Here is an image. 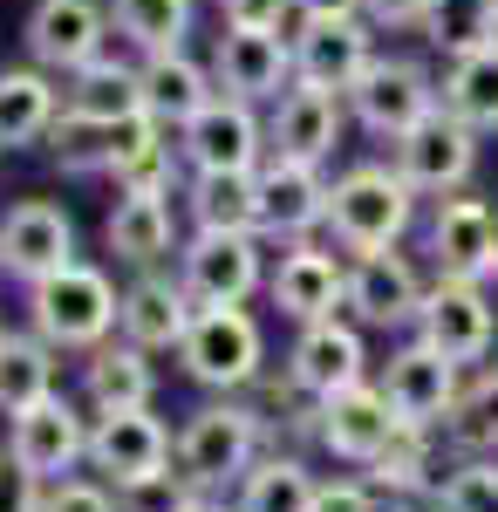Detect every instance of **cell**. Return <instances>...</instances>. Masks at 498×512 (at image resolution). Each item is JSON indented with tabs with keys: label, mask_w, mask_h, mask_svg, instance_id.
Listing matches in <instances>:
<instances>
[{
	"label": "cell",
	"mask_w": 498,
	"mask_h": 512,
	"mask_svg": "<svg viewBox=\"0 0 498 512\" xmlns=\"http://www.w3.org/2000/svg\"><path fill=\"white\" fill-rule=\"evenodd\" d=\"M417 185L396 171V164H348L328 192V226L342 239L348 253H383L396 239L410 233L417 219Z\"/></svg>",
	"instance_id": "obj_1"
},
{
	"label": "cell",
	"mask_w": 498,
	"mask_h": 512,
	"mask_svg": "<svg viewBox=\"0 0 498 512\" xmlns=\"http://www.w3.org/2000/svg\"><path fill=\"white\" fill-rule=\"evenodd\" d=\"M116 315H123V294L89 260H69L62 274L28 287V321H35L41 342H55V349H96V342H110Z\"/></svg>",
	"instance_id": "obj_2"
},
{
	"label": "cell",
	"mask_w": 498,
	"mask_h": 512,
	"mask_svg": "<svg viewBox=\"0 0 498 512\" xmlns=\"http://www.w3.org/2000/svg\"><path fill=\"white\" fill-rule=\"evenodd\" d=\"M178 355H185V376L205 390H246L260 383L267 342H260V321L246 315V301H219V308H198Z\"/></svg>",
	"instance_id": "obj_3"
},
{
	"label": "cell",
	"mask_w": 498,
	"mask_h": 512,
	"mask_svg": "<svg viewBox=\"0 0 498 512\" xmlns=\"http://www.w3.org/2000/svg\"><path fill=\"white\" fill-rule=\"evenodd\" d=\"M253 451H260V417L246 403H205L192 424L178 431V472L192 478L198 492L212 485H232V478L253 472Z\"/></svg>",
	"instance_id": "obj_4"
},
{
	"label": "cell",
	"mask_w": 498,
	"mask_h": 512,
	"mask_svg": "<svg viewBox=\"0 0 498 512\" xmlns=\"http://www.w3.org/2000/svg\"><path fill=\"white\" fill-rule=\"evenodd\" d=\"M389 151H396V171H403L423 198H451L464 178L478 171V130L437 103L423 123H410L403 137H389Z\"/></svg>",
	"instance_id": "obj_5"
},
{
	"label": "cell",
	"mask_w": 498,
	"mask_h": 512,
	"mask_svg": "<svg viewBox=\"0 0 498 512\" xmlns=\"http://www.w3.org/2000/svg\"><path fill=\"white\" fill-rule=\"evenodd\" d=\"M430 110H437V76L410 55H376L362 69V82L348 89V117L362 130H376V137H403Z\"/></svg>",
	"instance_id": "obj_6"
},
{
	"label": "cell",
	"mask_w": 498,
	"mask_h": 512,
	"mask_svg": "<svg viewBox=\"0 0 498 512\" xmlns=\"http://www.w3.org/2000/svg\"><path fill=\"white\" fill-rule=\"evenodd\" d=\"M369 62H376V28L362 14H301L294 21V82L348 96Z\"/></svg>",
	"instance_id": "obj_7"
},
{
	"label": "cell",
	"mask_w": 498,
	"mask_h": 512,
	"mask_svg": "<svg viewBox=\"0 0 498 512\" xmlns=\"http://www.w3.org/2000/svg\"><path fill=\"white\" fill-rule=\"evenodd\" d=\"M178 151H185L192 171H260L273 144H267V123L253 117V103L219 89V96L178 130Z\"/></svg>",
	"instance_id": "obj_8"
},
{
	"label": "cell",
	"mask_w": 498,
	"mask_h": 512,
	"mask_svg": "<svg viewBox=\"0 0 498 512\" xmlns=\"http://www.w3.org/2000/svg\"><path fill=\"white\" fill-rule=\"evenodd\" d=\"M21 41H28V62L35 69L76 76L82 62H96L103 41H110V7L103 0H35Z\"/></svg>",
	"instance_id": "obj_9"
},
{
	"label": "cell",
	"mask_w": 498,
	"mask_h": 512,
	"mask_svg": "<svg viewBox=\"0 0 498 512\" xmlns=\"http://www.w3.org/2000/svg\"><path fill=\"white\" fill-rule=\"evenodd\" d=\"M7 458H14V472H28L35 485H62V472H76L82 458H89V424L76 417L69 396H41L35 410L14 417Z\"/></svg>",
	"instance_id": "obj_10"
},
{
	"label": "cell",
	"mask_w": 498,
	"mask_h": 512,
	"mask_svg": "<svg viewBox=\"0 0 498 512\" xmlns=\"http://www.w3.org/2000/svg\"><path fill=\"white\" fill-rule=\"evenodd\" d=\"M212 76L226 96L280 103L294 89V35L287 28H226L212 48Z\"/></svg>",
	"instance_id": "obj_11"
},
{
	"label": "cell",
	"mask_w": 498,
	"mask_h": 512,
	"mask_svg": "<svg viewBox=\"0 0 498 512\" xmlns=\"http://www.w3.org/2000/svg\"><path fill=\"white\" fill-rule=\"evenodd\" d=\"M492 335H498V315L492 301H485V287L478 280H444L423 294V315H417V342H430L437 355H451V362H485L492 355Z\"/></svg>",
	"instance_id": "obj_12"
},
{
	"label": "cell",
	"mask_w": 498,
	"mask_h": 512,
	"mask_svg": "<svg viewBox=\"0 0 498 512\" xmlns=\"http://www.w3.org/2000/svg\"><path fill=\"white\" fill-rule=\"evenodd\" d=\"M76 260V219L55 205V198H21V205H7V219H0V267L14 280H48L62 274Z\"/></svg>",
	"instance_id": "obj_13"
},
{
	"label": "cell",
	"mask_w": 498,
	"mask_h": 512,
	"mask_svg": "<svg viewBox=\"0 0 498 512\" xmlns=\"http://www.w3.org/2000/svg\"><path fill=\"white\" fill-rule=\"evenodd\" d=\"M178 280L192 287L198 308L246 301L267 280V267H260V233H192L178 246Z\"/></svg>",
	"instance_id": "obj_14"
},
{
	"label": "cell",
	"mask_w": 498,
	"mask_h": 512,
	"mask_svg": "<svg viewBox=\"0 0 498 512\" xmlns=\"http://www.w3.org/2000/svg\"><path fill=\"white\" fill-rule=\"evenodd\" d=\"M396 431H403V417L376 383H348V390L321 396V410H314V437L348 465H376Z\"/></svg>",
	"instance_id": "obj_15"
},
{
	"label": "cell",
	"mask_w": 498,
	"mask_h": 512,
	"mask_svg": "<svg viewBox=\"0 0 498 512\" xmlns=\"http://www.w3.org/2000/svg\"><path fill=\"white\" fill-rule=\"evenodd\" d=\"M430 260L444 280H485L498 274V212L485 198H437L430 212Z\"/></svg>",
	"instance_id": "obj_16"
},
{
	"label": "cell",
	"mask_w": 498,
	"mask_h": 512,
	"mask_svg": "<svg viewBox=\"0 0 498 512\" xmlns=\"http://www.w3.org/2000/svg\"><path fill=\"white\" fill-rule=\"evenodd\" d=\"M328 178H321V164L307 158H280L273 151L260 164V233L273 239H307L314 226H328Z\"/></svg>",
	"instance_id": "obj_17"
},
{
	"label": "cell",
	"mask_w": 498,
	"mask_h": 512,
	"mask_svg": "<svg viewBox=\"0 0 498 512\" xmlns=\"http://www.w3.org/2000/svg\"><path fill=\"white\" fill-rule=\"evenodd\" d=\"M342 123H348V96H342V89H314V82H294V89L273 103L267 144L280 151V158L328 164V158H335V144H342Z\"/></svg>",
	"instance_id": "obj_18"
},
{
	"label": "cell",
	"mask_w": 498,
	"mask_h": 512,
	"mask_svg": "<svg viewBox=\"0 0 498 512\" xmlns=\"http://www.w3.org/2000/svg\"><path fill=\"white\" fill-rule=\"evenodd\" d=\"M423 294L430 287L417 280V267L396 246L355 253V267H348V308H355V321H369V328H410L423 315Z\"/></svg>",
	"instance_id": "obj_19"
},
{
	"label": "cell",
	"mask_w": 498,
	"mask_h": 512,
	"mask_svg": "<svg viewBox=\"0 0 498 512\" xmlns=\"http://www.w3.org/2000/svg\"><path fill=\"white\" fill-rule=\"evenodd\" d=\"M267 294H273V308H280L287 321H328L335 308H348V267L335 260V253L294 239V246L280 253V267H273Z\"/></svg>",
	"instance_id": "obj_20"
},
{
	"label": "cell",
	"mask_w": 498,
	"mask_h": 512,
	"mask_svg": "<svg viewBox=\"0 0 498 512\" xmlns=\"http://www.w3.org/2000/svg\"><path fill=\"white\" fill-rule=\"evenodd\" d=\"M198 321V301L192 287L178 274H144L123 287V315H116V328H123V342H137V349H185V335H192Z\"/></svg>",
	"instance_id": "obj_21"
},
{
	"label": "cell",
	"mask_w": 498,
	"mask_h": 512,
	"mask_svg": "<svg viewBox=\"0 0 498 512\" xmlns=\"http://www.w3.org/2000/svg\"><path fill=\"white\" fill-rule=\"evenodd\" d=\"M89 465L110 478V485L164 472V465H171V431L157 424L151 410H103L96 431H89Z\"/></svg>",
	"instance_id": "obj_22"
},
{
	"label": "cell",
	"mask_w": 498,
	"mask_h": 512,
	"mask_svg": "<svg viewBox=\"0 0 498 512\" xmlns=\"http://www.w3.org/2000/svg\"><path fill=\"white\" fill-rule=\"evenodd\" d=\"M383 396L396 403L403 424H444L451 403H458V362L437 355L430 342H410V349L389 355V376H383Z\"/></svg>",
	"instance_id": "obj_23"
},
{
	"label": "cell",
	"mask_w": 498,
	"mask_h": 512,
	"mask_svg": "<svg viewBox=\"0 0 498 512\" xmlns=\"http://www.w3.org/2000/svg\"><path fill=\"white\" fill-rule=\"evenodd\" d=\"M362 369H369V349H362V335L348 328V321H301V342L287 355V376L301 383L314 403L321 396L348 390V383H362Z\"/></svg>",
	"instance_id": "obj_24"
},
{
	"label": "cell",
	"mask_w": 498,
	"mask_h": 512,
	"mask_svg": "<svg viewBox=\"0 0 498 512\" xmlns=\"http://www.w3.org/2000/svg\"><path fill=\"white\" fill-rule=\"evenodd\" d=\"M178 158H185V151L171 144V130H164L151 110L110 123V178H116V192H171Z\"/></svg>",
	"instance_id": "obj_25"
},
{
	"label": "cell",
	"mask_w": 498,
	"mask_h": 512,
	"mask_svg": "<svg viewBox=\"0 0 498 512\" xmlns=\"http://www.w3.org/2000/svg\"><path fill=\"white\" fill-rule=\"evenodd\" d=\"M110 253L123 267H157L164 253H178V212H171V192H123L110 212Z\"/></svg>",
	"instance_id": "obj_26"
},
{
	"label": "cell",
	"mask_w": 498,
	"mask_h": 512,
	"mask_svg": "<svg viewBox=\"0 0 498 512\" xmlns=\"http://www.w3.org/2000/svg\"><path fill=\"white\" fill-rule=\"evenodd\" d=\"M82 390L96 403V417L103 410H151V396H157L151 349H137V342H96L89 362H82Z\"/></svg>",
	"instance_id": "obj_27"
},
{
	"label": "cell",
	"mask_w": 498,
	"mask_h": 512,
	"mask_svg": "<svg viewBox=\"0 0 498 512\" xmlns=\"http://www.w3.org/2000/svg\"><path fill=\"white\" fill-rule=\"evenodd\" d=\"M137 69H144V110H151L164 130H185V123L219 96L212 89V69H198L185 48H171V55H137Z\"/></svg>",
	"instance_id": "obj_28"
},
{
	"label": "cell",
	"mask_w": 498,
	"mask_h": 512,
	"mask_svg": "<svg viewBox=\"0 0 498 512\" xmlns=\"http://www.w3.org/2000/svg\"><path fill=\"white\" fill-rule=\"evenodd\" d=\"M185 212L198 233H260V171H192Z\"/></svg>",
	"instance_id": "obj_29"
},
{
	"label": "cell",
	"mask_w": 498,
	"mask_h": 512,
	"mask_svg": "<svg viewBox=\"0 0 498 512\" xmlns=\"http://www.w3.org/2000/svg\"><path fill=\"white\" fill-rule=\"evenodd\" d=\"M62 117V89L48 69H0V151H21V144H41Z\"/></svg>",
	"instance_id": "obj_30"
},
{
	"label": "cell",
	"mask_w": 498,
	"mask_h": 512,
	"mask_svg": "<svg viewBox=\"0 0 498 512\" xmlns=\"http://www.w3.org/2000/svg\"><path fill=\"white\" fill-rule=\"evenodd\" d=\"M62 103L82 110V117L96 123H123L144 110V69L137 62H116V55H96V62H82L69 89H62Z\"/></svg>",
	"instance_id": "obj_31"
},
{
	"label": "cell",
	"mask_w": 498,
	"mask_h": 512,
	"mask_svg": "<svg viewBox=\"0 0 498 512\" xmlns=\"http://www.w3.org/2000/svg\"><path fill=\"white\" fill-rule=\"evenodd\" d=\"M437 103H444L451 117H464L471 130H498V48H492V41L444 62Z\"/></svg>",
	"instance_id": "obj_32"
},
{
	"label": "cell",
	"mask_w": 498,
	"mask_h": 512,
	"mask_svg": "<svg viewBox=\"0 0 498 512\" xmlns=\"http://www.w3.org/2000/svg\"><path fill=\"white\" fill-rule=\"evenodd\" d=\"M41 396H55V342L41 335H7L0 342V410L21 417Z\"/></svg>",
	"instance_id": "obj_33"
},
{
	"label": "cell",
	"mask_w": 498,
	"mask_h": 512,
	"mask_svg": "<svg viewBox=\"0 0 498 512\" xmlns=\"http://www.w3.org/2000/svg\"><path fill=\"white\" fill-rule=\"evenodd\" d=\"M110 28L137 55H171L192 35V0H110Z\"/></svg>",
	"instance_id": "obj_34"
},
{
	"label": "cell",
	"mask_w": 498,
	"mask_h": 512,
	"mask_svg": "<svg viewBox=\"0 0 498 512\" xmlns=\"http://www.w3.org/2000/svg\"><path fill=\"white\" fill-rule=\"evenodd\" d=\"M314 478L294 458H260L253 472L239 478V512H314Z\"/></svg>",
	"instance_id": "obj_35"
},
{
	"label": "cell",
	"mask_w": 498,
	"mask_h": 512,
	"mask_svg": "<svg viewBox=\"0 0 498 512\" xmlns=\"http://www.w3.org/2000/svg\"><path fill=\"white\" fill-rule=\"evenodd\" d=\"M41 144L55 151V164H62L69 178H96V171H110V123L82 117V110H69V103H62V117H55V130H48Z\"/></svg>",
	"instance_id": "obj_36"
},
{
	"label": "cell",
	"mask_w": 498,
	"mask_h": 512,
	"mask_svg": "<svg viewBox=\"0 0 498 512\" xmlns=\"http://www.w3.org/2000/svg\"><path fill=\"white\" fill-rule=\"evenodd\" d=\"M423 35H430V48H444V62L485 48L492 41V0H430Z\"/></svg>",
	"instance_id": "obj_37"
},
{
	"label": "cell",
	"mask_w": 498,
	"mask_h": 512,
	"mask_svg": "<svg viewBox=\"0 0 498 512\" xmlns=\"http://www.w3.org/2000/svg\"><path fill=\"white\" fill-rule=\"evenodd\" d=\"M383 492H430V424H403L389 437V451L369 465Z\"/></svg>",
	"instance_id": "obj_38"
},
{
	"label": "cell",
	"mask_w": 498,
	"mask_h": 512,
	"mask_svg": "<svg viewBox=\"0 0 498 512\" xmlns=\"http://www.w3.org/2000/svg\"><path fill=\"white\" fill-rule=\"evenodd\" d=\"M451 437L471 451H498V369L471 376V390H458L451 403Z\"/></svg>",
	"instance_id": "obj_39"
},
{
	"label": "cell",
	"mask_w": 498,
	"mask_h": 512,
	"mask_svg": "<svg viewBox=\"0 0 498 512\" xmlns=\"http://www.w3.org/2000/svg\"><path fill=\"white\" fill-rule=\"evenodd\" d=\"M116 506L123 512H192L198 485L185 472H144V478H130V485H116Z\"/></svg>",
	"instance_id": "obj_40"
},
{
	"label": "cell",
	"mask_w": 498,
	"mask_h": 512,
	"mask_svg": "<svg viewBox=\"0 0 498 512\" xmlns=\"http://www.w3.org/2000/svg\"><path fill=\"white\" fill-rule=\"evenodd\" d=\"M437 506L444 512H498V465L492 458H471L437 485Z\"/></svg>",
	"instance_id": "obj_41"
},
{
	"label": "cell",
	"mask_w": 498,
	"mask_h": 512,
	"mask_svg": "<svg viewBox=\"0 0 498 512\" xmlns=\"http://www.w3.org/2000/svg\"><path fill=\"white\" fill-rule=\"evenodd\" d=\"M41 512H123L110 485H89V478H62L41 492Z\"/></svg>",
	"instance_id": "obj_42"
},
{
	"label": "cell",
	"mask_w": 498,
	"mask_h": 512,
	"mask_svg": "<svg viewBox=\"0 0 498 512\" xmlns=\"http://www.w3.org/2000/svg\"><path fill=\"white\" fill-rule=\"evenodd\" d=\"M226 28H287L301 21V0H219Z\"/></svg>",
	"instance_id": "obj_43"
},
{
	"label": "cell",
	"mask_w": 498,
	"mask_h": 512,
	"mask_svg": "<svg viewBox=\"0 0 498 512\" xmlns=\"http://www.w3.org/2000/svg\"><path fill=\"white\" fill-rule=\"evenodd\" d=\"M362 21L369 28H423L430 0H362Z\"/></svg>",
	"instance_id": "obj_44"
},
{
	"label": "cell",
	"mask_w": 498,
	"mask_h": 512,
	"mask_svg": "<svg viewBox=\"0 0 498 512\" xmlns=\"http://www.w3.org/2000/svg\"><path fill=\"white\" fill-rule=\"evenodd\" d=\"M314 512H383V499L369 485H321L314 492Z\"/></svg>",
	"instance_id": "obj_45"
},
{
	"label": "cell",
	"mask_w": 498,
	"mask_h": 512,
	"mask_svg": "<svg viewBox=\"0 0 498 512\" xmlns=\"http://www.w3.org/2000/svg\"><path fill=\"white\" fill-rule=\"evenodd\" d=\"M301 14H362V0H301Z\"/></svg>",
	"instance_id": "obj_46"
},
{
	"label": "cell",
	"mask_w": 498,
	"mask_h": 512,
	"mask_svg": "<svg viewBox=\"0 0 498 512\" xmlns=\"http://www.w3.org/2000/svg\"><path fill=\"white\" fill-rule=\"evenodd\" d=\"M192 512H239V506H205V499H198V506Z\"/></svg>",
	"instance_id": "obj_47"
},
{
	"label": "cell",
	"mask_w": 498,
	"mask_h": 512,
	"mask_svg": "<svg viewBox=\"0 0 498 512\" xmlns=\"http://www.w3.org/2000/svg\"><path fill=\"white\" fill-rule=\"evenodd\" d=\"M492 48H498V0H492Z\"/></svg>",
	"instance_id": "obj_48"
},
{
	"label": "cell",
	"mask_w": 498,
	"mask_h": 512,
	"mask_svg": "<svg viewBox=\"0 0 498 512\" xmlns=\"http://www.w3.org/2000/svg\"><path fill=\"white\" fill-rule=\"evenodd\" d=\"M0 342H7V328H0Z\"/></svg>",
	"instance_id": "obj_49"
}]
</instances>
